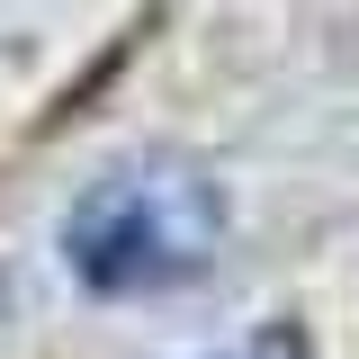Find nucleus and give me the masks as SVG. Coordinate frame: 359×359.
<instances>
[{
  "mask_svg": "<svg viewBox=\"0 0 359 359\" xmlns=\"http://www.w3.org/2000/svg\"><path fill=\"white\" fill-rule=\"evenodd\" d=\"M224 359H306V332L297 323H261L243 351H224Z\"/></svg>",
  "mask_w": 359,
  "mask_h": 359,
  "instance_id": "obj_2",
  "label": "nucleus"
},
{
  "mask_svg": "<svg viewBox=\"0 0 359 359\" xmlns=\"http://www.w3.org/2000/svg\"><path fill=\"white\" fill-rule=\"evenodd\" d=\"M216 243H224V189L171 153L90 180V198L63 216V269L99 297L180 287L216 261Z\"/></svg>",
  "mask_w": 359,
  "mask_h": 359,
  "instance_id": "obj_1",
  "label": "nucleus"
}]
</instances>
